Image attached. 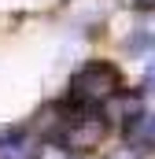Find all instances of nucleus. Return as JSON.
Wrapping results in <instances>:
<instances>
[{
    "label": "nucleus",
    "instance_id": "f257e3e1",
    "mask_svg": "<svg viewBox=\"0 0 155 159\" xmlns=\"http://www.w3.org/2000/svg\"><path fill=\"white\" fill-rule=\"evenodd\" d=\"M122 89H126V81H122V70L115 63H107V59H85L70 74L63 100L81 107V111H100V107H107L115 100Z\"/></svg>",
    "mask_w": 155,
    "mask_h": 159
},
{
    "label": "nucleus",
    "instance_id": "f03ea898",
    "mask_svg": "<svg viewBox=\"0 0 155 159\" xmlns=\"http://www.w3.org/2000/svg\"><path fill=\"white\" fill-rule=\"evenodd\" d=\"M104 137H107V119L100 111H81V107H74L52 144H59L70 156H89V152H96L104 144Z\"/></svg>",
    "mask_w": 155,
    "mask_h": 159
},
{
    "label": "nucleus",
    "instance_id": "7ed1b4c3",
    "mask_svg": "<svg viewBox=\"0 0 155 159\" xmlns=\"http://www.w3.org/2000/svg\"><path fill=\"white\" fill-rule=\"evenodd\" d=\"M41 137L30 126H0V159H37Z\"/></svg>",
    "mask_w": 155,
    "mask_h": 159
},
{
    "label": "nucleus",
    "instance_id": "20e7f679",
    "mask_svg": "<svg viewBox=\"0 0 155 159\" xmlns=\"http://www.w3.org/2000/svg\"><path fill=\"white\" fill-rule=\"evenodd\" d=\"M122 137H126V144H129L133 152H140V156H144V152H155V111L152 115L140 111L133 122H126V126H122Z\"/></svg>",
    "mask_w": 155,
    "mask_h": 159
},
{
    "label": "nucleus",
    "instance_id": "39448f33",
    "mask_svg": "<svg viewBox=\"0 0 155 159\" xmlns=\"http://www.w3.org/2000/svg\"><path fill=\"white\" fill-rule=\"evenodd\" d=\"M144 93L155 96V56H152V63H148V70H144Z\"/></svg>",
    "mask_w": 155,
    "mask_h": 159
}]
</instances>
